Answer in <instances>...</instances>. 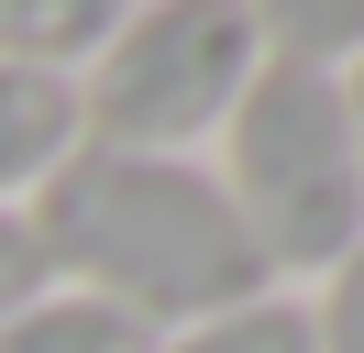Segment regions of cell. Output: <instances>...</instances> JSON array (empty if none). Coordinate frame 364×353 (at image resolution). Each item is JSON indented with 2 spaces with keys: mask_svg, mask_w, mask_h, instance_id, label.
<instances>
[{
  "mask_svg": "<svg viewBox=\"0 0 364 353\" xmlns=\"http://www.w3.org/2000/svg\"><path fill=\"white\" fill-rule=\"evenodd\" d=\"M45 243H33V221L23 210H0V320H11V309H33V298H45Z\"/></svg>",
  "mask_w": 364,
  "mask_h": 353,
  "instance_id": "cell-10",
  "label": "cell"
},
{
  "mask_svg": "<svg viewBox=\"0 0 364 353\" xmlns=\"http://www.w3.org/2000/svg\"><path fill=\"white\" fill-rule=\"evenodd\" d=\"M45 276L77 298H111L122 320L177 331L210 309L265 298V254H254L243 210L221 199L210 154H122V144H77L45 188L23 199Z\"/></svg>",
  "mask_w": 364,
  "mask_h": 353,
  "instance_id": "cell-1",
  "label": "cell"
},
{
  "mask_svg": "<svg viewBox=\"0 0 364 353\" xmlns=\"http://www.w3.org/2000/svg\"><path fill=\"white\" fill-rule=\"evenodd\" d=\"M122 0H0V66H55V78H77V66L111 44Z\"/></svg>",
  "mask_w": 364,
  "mask_h": 353,
  "instance_id": "cell-6",
  "label": "cell"
},
{
  "mask_svg": "<svg viewBox=\"0 0 364 353\" xmlns=\"http://www.w3.org/2000/svg\"><path fill=\"white\" fill-rule=\"evenodd\" d=\"M155 353H309V298L265 287L243 309H210V320H177Z\"/></svg>",
  "mask_w": 364,
  "mask_h": 353,
  "instance_id": "cell-8",
  "label": "cell"
},
{
  "mask_svg": "<svg viewBox=\"0 0 364 353\" xmlns=\"http://www.w3.org/2000/svg\"><path fill=\"white\" fill-rule=\"evenodd\" d=\"M166 331L122 320L111 298H77V287H45L33 309H11L0 320V353H155Z\"/></svg>",
  "mask_w": 364,
  "mask_h": 353,
  "instance_id": "cell-5",
  "label": "cell"
},
{
  "mask_svg": "<svg viewBox=\"0 0 364 353\" xmlns=\"http://www.w3.org/2000/svg\"><path fill=\"white\" fill-rule=\"evenodd\" d=\"M309 353H364V243L320 276V298H309Z\"/></svg>",
  "mask_w": 364,
  "mask_h": 353,
  "instance_id": "cell-9",
  "label": "cell"
},
{
  "mask_svg": "<svg viewBox=\"0 0 364 353\" xmlns=\"http://www.w3.org/2000/svg\"><path fill=\"white\" fill-rule=\"evenodd\" d=\"M254 44L287 56V66L342 78V66L364 56V0H265V11H254Z\"/></svg>",
  "mask_w": 364,
  "mask_h": 353,
  "instance_id": "cell-7",
  "label": "cell"
},
{
  "mask_svg": "<svg viewBox=\"0 0 364 353\" xmlns=\"http://www.w3.org/2000/svg\"><path fill=\"white\" fill-rule=\"evenodd\" d=\"M221 199L243 210L265 276H331L364 243V166H353V122H342V78L265 56L254 88L221 122Z\"/></svg>",
  "mask_w": 364,
  "mask_h": 353,
  "instance_id": "cell-2",
  "label": "cell"
},
{
  "mask_svg": "<svg viewBox=\"0 0 364 353\" xmlns=\"http://www.w3.org/2000/svg\"><path fill=\"white\" fill-rule=\"evenodd\" d=\"M254 66H265V44H254L243 0H144L77 66V132L89 144H122V154L221 144V122L254 88Z\"/></svg>",
  "mask_w": 364,
  "mask_h": 353,
  "instance_id": "cell-3",
  "label": "cell"
},
{
  "mask_svg": "<svg viewBox=\"0 0 364 353\" xmlns=\"http://www.w3.org/2000/svg\"><path fill=\"white\" fill-rule=\"evenodd\" d=\"M342 122H353V166H364V56L342 66Z\"/></svg>",
  "mask_w": 364,
  "mask_h": 353,
  "instance_id": "cell-11",
  "label": "cell"
},
{
  "mask_svg": "<svg viewBox=\"0 0 364 353\" xmlns=\"http://www.w3.org/2000/svg\"><path fill=\"white\" fill-rule=\"evenodd\" d=\"M77 144H89V132H77V78H55V66H0V210H23Z\"/></svg>",
  "mask_w": 364,
  "mask_h": 353,
  "instance_id": "cell-4",
  "label": "cell"
}]
</instances>
